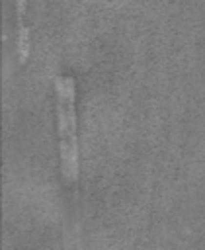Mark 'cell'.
Instances as JSON below:
<instances>
[{"mask_svg": "<svg viewBox=\"0 0 205 250\" xmlns=\"http://www.w3.org/2000/svg\"><path fill=\"white\" fill-rule=\"evenodd\" d=\"M57 100V129L61 148V170L64 182H76L78 162V137H76V109H74V78L59 74L55 78Z\"/></svg>", "mask_w": 205, "mask_h": 250, "instance_id": "obj_1", "label": "cell"}, {"mask_svg": "<svg viewBox=\"0 0 205 250\" xmlns=\"http://www.w3.org/2000/svg\"><path fill=\"white\" fill-rule=\"evenodd\" d=\"M23 6L25 2H18V21H20V31H18V49H20V59L23 61L29 53V31L27 25L23 23Z\"/></svg>", "mask_w": 205, "mask_h": 250, "instance_id": "obj_2", "label": "cell"}]
</instances>
